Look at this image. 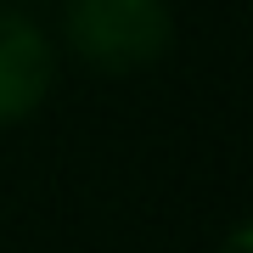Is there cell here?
Listing matches in <instances>:
<instances>
[{
    "label": "cell",
    "mask_w": 253,
    "mask_h": 253,
    "mask_svg": "<svg viewBox=\"0 0 253 253\" xmlns=\"http://www.w3.org/2000/svg\"><path fill=\"white\" fill-rule=\"evenodd\" d=\"M62 40L96 73H141L169 56L174 11L169 0H68Z\"/></svg>",
    "instance_id": "cell-1"
},
{
    "label": "cell",
    "mask_w": 253,
    "mask_h": 253,
    "mask_svg": "<svg viewBox=\"0 0 253 253\" xmlns=\"http://www.w3.org/2000/svg\"><path fill=\"white\" fill-rule=\"evenodd\" d=\"M56 84V45L28 17V6H0V129L45 107Z\"/></svg>",
    "instance_id": "cell-2"
},
{
    "label": "cell",
    "mask_w": 253,
    "mask_h": 253,
    "mask_svg": "<svg viewBox=\"0 0 253 253\" xmlns=\"http://www.w3.org/2000/svg\"><path fill=\"white\" fill-rule=\"evenodd\" d=\"M6 6H34V0H6Z\"/></svg>",
    "instance_id": "cell-3"
}]
</instances>
